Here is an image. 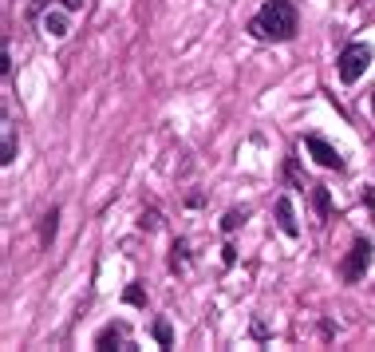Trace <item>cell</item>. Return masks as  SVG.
Returning <instances> with one entry per match:
<instances>
[{"label": "cell", "instance_id": "6da1fadb", "mask_svg": "<svg viewBox=\"0 0 375 352\" xmlns=\"http://www.w3.org/2000/svg\"><path fill=\"white\" fill-rule=\"evenodd\" d=\"M249 32L261 36V40H281V44L293 40L297 36V4L293 0H269L249 24Z\"/></svg>", "mask_w": 375, "mask_h": 352}, {"label": "cell", "instance_id": "7a4b0ae2", "mask_svg": "<svg viewBox=\"0 0 375 352\" xmlns=\"http://www.w3.org/2000/svg\"><path fill=\"white\" fill-rule=\"evenodd\" d=\"M367 64H372V48H367V44H348V48L340 52V80L356 83L363 72H367Z\"/></svg>", "mask_w": 375, "mask_h": 352}, {"label": "cell", "instance_id": "3957f363", "mask_svg": "<svg viewBox=\"0 0 375 352\" xmlns=\"http://www.w3.org/2000/svg\"><path fill=\"white\" fill-rule=\"evenodd\" d=\"M372 241L367 238H356L352 241V250H348L344 265H340V273H344V281H360L363 273H367V265H372Z\"/></svg>", "mask_w": 375, "mask_h": 352}, {"label": "cell", "instance_id": "277c9868", "mask_svg": "<svg viewBox=\"0 0 375 352\" xmlns=\"http://www.w3.org/2000/svg\"><path fill=\"white\" fill-rule=\"evenodd\" d=\"M304 146H308V155H312V159L324 166V170H340V166H344L340 151H336L328 139H320V135H308V139H304Z\"/></svg>", "mask_w": 375, "mask_h": 352}, {"label": "cell", "instance_id": "5b68a950", "mask_svg": "<svg viewBox=\"0 0 375 352\" xmlns=\"http://www.w3.org/2000/svg\"><path fill=\"white\" fill-rule=\"evenodd\" d=\"M277 226H281L284 238H297L300 234V222H297V214H293V202L288 198H277Z\"/></svg>", "mask_w": 375, "mask_h": 352}, {"label": "cell", "instance_id": "8992f818", "mask_svg": "<svg viewBox=\"0 0 375 352\" xmlns=\"http://www.w3.org/2000/svg\"><path fill=\"white\" fill-rule=\"evenodd\" d=\"M126 329L123 324H107V329H99V336H95V349H115V344H123Z\"/></svg>", "mask_w": 375, "mask_h": 352}, {"label": "cell", "instance_id": "52a82bcc", "mask_svg": "<svg viewBox=\"0 0 375 352\" xmlns=\"http://www.w3.org/2000/svg\"><path fill=\"white\" fill-rule=\"evenodd\" d=\"M56 230H60V210H47V214H44V222H40V241H44V245H52Z\"/></svg>", "mask_w": 375, "mask_h": 352}, {"label": "cell", "instance_id": "ba28073f", "mask_svg": "<svg viewBox=\"0 0 375 352\" xmlns=\"http://www.w3.org/2000/svg\"><path fill=\"white\" fill-rule=\"evenodd\" d=\"M44 32L47 36H67V16H63V12H44Z\"/></svg>", "mask_w": 375, "mask_h": 352}, {"label": "cell", "instance_id": "9c48e42d", "mask_svg": "<svg viewBox=\"0 0 375 352\" xmlns=\"http://www.w3.org/2000/svg\"><path fill=\"white\" fill-rule=\"evenodd\" d=\"M312 202H316V214H320V218H328V214H332V194H328V186H312Z\"/></svg>", "mask_w": 375, "mask_h": 352}, {"label": "cell", "instance_id": "30bf717a", "mask_svg": "<svg viewBox=\"0 0 375 352\" xmlns=\"http://www.w3.org/2000/svg\"><path fill=\"white\" fill-rule=\"evenodd\" d=\"M155 340L162 344V349H170V344H174V329H170V320H155Z\"/></svg>", "mask_w": 375, "mask_h": 352}, {"label": "cell", "instance_id": "8fae6325", "mask_svg": "<svg viewBox=\"0 0 375 352\" xmlns=\"http://www.w3.org/2000/svg\"><path fill=\"white\" fill-rule=\"evenodd\" d=\"M245 218H249L245 210H229V214L221 218V230H225V234H234V230H237V226H241V222H245Z\"/></svg>", "mask_w": 375, "mask_h": 352}, {"label": "cell", "instance_id": "7c38bea8", "mask_svg": "<svg viewBox=\"0 0 375 352\" xmlns=\"http://www.w3.org/2000/svg\"><path fill=\"white\" fill-rule=\"evenodd\" d=\"M16 159V139H12V127H4V151H0V162L8 166Z\"/></svg>", "mask_w": 375, "mask_h": 352}, {"label": "cell", "instance_id": "4fadbf2b", "mask_svg": "<svg viewBox=\"0 0 375 352\" xmlns=\"http://www.w3.org/2000/svg\"><path fill=\"white\" fill-rule=\"evenodd\" d=\"M123 297H126V305H139V309H142V305H146V289H142V285H126Z\"/></svg>", "mask_w": 375, "mask_h": 352}, {"label": "cell", "instance_id": "5bb4252c", "mask_svg": "<svg viewBox=\"0 0 375 352\" xmlns=\"http://www.w3.org/2000/svg\"><path fill=\"white\" fill-rule=\"evenodd\" d=\"M139 226H142V230H158L162 222H158V214H142V218H139Z\"/></svg>", "mask_w": 375, "mask_h": 352}, {"label": "cell", "instance_id": "9a60e30c", "mask_svg": "<svg viewBox=\"0 0 375 352\" xmlns=\"http://www.w3.org/2000/svg\"><path fill=\"white\" fill-rule=\"evenodd\" d=\"M221 261H225V265H234V261H237V250H234V245H225V250H221Z\"/></svg>", "mask_w": 375, "mask_h": 352}, {"label": "cell", "instance_id": "2e32d148", "mask_svg": "<svg viewBox=\"0 0 375 352\" xmlns=\"http://www.w3.org/2000/svg\"><path fill=\"white\" fill-rule=\"evenodd\" d=\"M363 206H367V210H372V214H375V190H372V186L363 190Z\"/></svg>", "mask_w": 375, "mask_h": 352}, {"label": "cell", "instance_id": "e0dca14e", "mask_svg": "<svg viewBox=\"0 0 375 352\" xmlns=\"http://www.w3.org/2000/svg\"><path fill=\"white\" fill-rule=\"evenodd\" d=\"M372 111H375V96H372Z\"/></svg>", "mask_w": 375, "mask_h": 352}]
</instances>
